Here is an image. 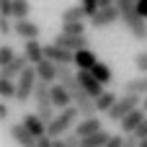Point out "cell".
Returning a JSON list of instances; mask_svg holds the SVG:
<instances>
[{"mask_svg": "<svg viewBox=\"0 0 147 147\" xmlns=\"http://www.w3.org/2000/svg\"><path fill=\"white\" fill-rule=\"evenodd\" d=\"M119 10H121V21L124 26L129 28V34L137 39V41H145L147 39V18H142L140 8H137V0H116Z\"/></svg>", "mask_w": 147, "mask_h": 147, "instance_id": "obj_1", "label": "cell"}, {"mask_svg": "<svg viewBox=\"0 0 147 147\" xmlns=\"http://www.w3.org/2000/svg\"><path fill=\"white\" fill-rule=\"evenodd\" d=\"M80 116H83V114H80L78 106H67V109L57 111L54 119L47 124V134H49L52 140H62V137H67L70 129H75V124H78Z\"/></svg>", "mask_w": 147, "mask_h": 147, "instance_id": "obj_2", "label": "cell"}, {"mask_svg": "<svg viewBox=\"0 0 147 147\" xmlns=\"http://www.w3.org/2000/svg\"><path fill=\"white\" fill-rule=\"evenodd\" d=\"M142 98L145 96H137V93H124V96H119L116 98V103L111 106V111L106 114L111 121H121L127 114H132L134 109H140L142 106Z\"/></svg>", "mask_w": 147, "mask_h": 147, "instance_id": "obj_3", "label": "cell"}, {"mask_svg": "<svg viewBox=\"0 0 147 147\" xmlns=\"http://www.w3.org/2000/svg\"><path fill=\"white\" fill-rule=\"evenodd\" d=\"M16 83H18V96H16V98H18L21 103H26L28 98H34V90H36V83H39V72H36V67L28 65V67L18 75Z\"/></svg>", "mask_w": 147, "mask_h": 147, "instance_id": "obj_4", "label": "cell"}, {"mask_svg": "<svg viewBox=\"0 0 147 147\" xmlns=\"http://www.w3.org/2000/svg\"><path fill=\"white\" fill-rule=\"evenodd\" d=\"M116 21H121V10H119L116 3L114 5H101L96 13H90V26L93 28H109Z\"/></svg>", "mask_w": 147, "mask_h": 147, "instance_id": "obj_5", "label": "cell"}, {"mask_svg": "<svg viewBox=\"0 0 147 147\" xmlns=\"http://www.w3.org/2000/svg\"><path fill=\"white\" fill-rule=\"evenodd\" d=\"M54 44H59V47H65V49H70V52H78V49H88V34H65V31H59L54 39H52Z\"/></svg>", "mask_w": 147, "mask_h": 147, "instance_id": "obj_6", "label": "cell"}, {"mask_svg": "<svg viewBox=\"0 0 147 147\" xmlns=\"http://www.w3.org/2000/svg\"><path fill=\"white\" fill-rule=\"evenodd\" d=\"M44 57L52 59V62H57V65H72V62H75V52H70V49L54 44V41H52V44H44Z\"/></svg>", "mask_w": 147, "mask_h": 147, "instance_id": "obj_7", "label": "cell"}, {"mask_svg": "<svg viewBox=\"0 0 147 147\" xmlns=\"http://www.w3.org/2000/svg\"><path fill=\"white\" fill-rule=\"evenodd\" d=\"M8 132H10V140H13L16 145H21V147H36V137L28 132V127H26L23 121L10 124V127H8Z\"/></svg>", "mask_w": 147, "mask_h": 147, "instance_id": "obj_8", "label": "cell"}, {"mask_svg": "<svg viewBox=\"0 0 147 147\" xmlns=\"http://www.w3.org/2000/svg\"><path fill=\"white\" fill-rule=\"evenodd\" d=\"M28 65H31V62H28L26 52H21V54H16V57H13V62H8V65H3V67H0V75H3V78H13V80H18V75H21Z\"/></svg>", "mask_w": 147, "mask_h": 147, "instance_id": "obj_9", "label": "cell"}, {"mask_svg": "<svg viewBox=\"0 0 147 147\" xmlns=\"http://www.w3.org/2000/svg\"><path fill=\"white\" fill-rule=\"evenodd\" d=\"M78 80H80V85H83V88H85L93 98H98V96L106 90V88H103V83H101V80H98L90 70H78Z\"/></svg>", "mask_w": 147, "mask_h": 147, "instance_id": "obj_10", "label": "cell"}, {"mask_svg": "<svg viewBox=\"0 0 147 147\" xmlns=\"http://www.w3.org/2000/svg\"><path fill=\"white\" fill-rule=\"evenodd\" d=\"M13 28H16V34H18L23 41H28V39H39V34H41L39 23H34L31 18H16Z\"/></svg>", "mask_w": 147, "mask_h": 147, "instance_id": "obj_11", "label": "cell"}, {"mask_svg": "<svg viewBox=\"0 0 147 147\" xmlns=\"http://www.w3.org/2000/svg\"><path fill=\"white\" fill-rule=\"evenodd\" d=\"M145 114H147L145 106H140V109H134L132 114H127V116L119 121V124H121V132H124V134H134V132H137V127H140V124L147 119Z\"/></svg>", "mask_w": 147, "mask_h": 147, "instance_id": "obj_12", "label": "cell"}, {"mask_svg": "<svg viewBox=\"0 0 147 147\" xmlns=\"http://www.w3.org/2000/svg\"><path fill=\"white\" fill-rule=\"evenodd\" d=\"M52 101H54V106H57V111H62V109H67V106H75L72 103V96H70V90L57 80V85L52 83Z\"/></svg>", "mask_w": 147, "mask_h": 147, "instance_id": "obj_13", "label": "cell"}, {"mask_svg": "<svg viewBox=\"0 0 147 147\" xmlns=\"http://www.w3.org/2000/svg\"><path fill=\"white\" fill-rule=\"evenodd\" d=\"M101 129H103V121H101L98 116H83V119L75 124V132H78L80 137L96 134V132H101Z\"/></svg>", "mask_w": 147, "mask_h": 147, "instance_id": "obj_14", "label": "cell"}, {"mask_svg": "<svg viewBox=\"0 0 147 147\" xmlns=\"http://www.w3.org/2000/svg\"><path fill=\"white\" fill-rule=\"evenodd\" d=\"M21 121H23V124L28 127V132H31V134H34L36 140L47 134V121H44V119H41V116H39L36 111H34V114H26V116H23Z\"/></svg>", "mask_w": 147, "mask_h": 147, "instance_id": "obj_15", "label": "cell"}, {"mask_svg": "<svg viewBox=\"0 0 147 147\" xmlns=\"http://www.w3.org/2000/svg\"><path fill=\"white\" fill-rule=\"evenodd\" d=\"M36 67V72H39V80H44V83H57V62H52V59H41L39 65H34Z\"/></svg>", "mask_w": 147, "mask_h": 147, "instance_id": "obj_16", "label": "cell"}, {"mask_svg": "<svg viewBox=\"0 0 147 147\" xmlns=\"http://www.w3.org/2000/svg\"><path fill=\"white\" fill-rule=\"evenodd\" d=\"M23 52H26V57H28L31 65H39V62L44 59V44H41L39 39H28V41L23 44Z\"/></svg>", "mask_w": 147, "mask_h": 147, "instance_id": "obj_17", "label": "cell"}, {"mask_svg": "<svg viewBox=\"0 0 147 147\" xmlns=\"http://www.w3.org/2000/svg\"><path fill=\"white\" fill-rule=\"evenodd\" d=\"M70 21H90V13L85 10V5H70L62 10V23H70Z\"/></svg>", "mask_w": 147, "mask_h": 147, "instance_id": "obj_18", "label": "cell"}, {"mask_svg": "<svg viewBox=\"0 0 147 147\" xmlns=\"http://www.w3.org/2000/svg\"><path fill=\"white\" fill-rule=\"evenodd\" d=\"M96 62H98V57H96L90 49H78V52H75V62H72V65H75L78 70H93V65H96Z\"/></svg>", "mask_w": 147, "mask_h": 147, "instance_id": "obj_19", "label": "cell"}, {"mask_svg": "<svg viewBox=\"0 0 147 147\" xmlns=\"http://www.w3.org/2000/svg\"><path fill=\"white\" fill-rule=\"evenodd\" d=\"M124 93H137V96H147V72H140L137 78L124 83Z\"/></svg>", "mask_w": 147, "mask_h": 147, "instance_id": "obj_20", "label": "cell"}, {"mask_svg": "<svg viewBox=\"0 0 147 147\" xmlns=\"http://www.w3.org/2000/svg\"><path fill=\"white\" fill-rule=\"evenodd\" d=\"M109 140H111V134H109L106 129H101V132H96V134L83 137V147H106Z\"/></svg>", "mask_w": 147, "mask_h": 147, "instance_id": "obj_21", "label": "cell"}, {"mask_svg": "<svg viewBox=\"0 0 147 147\" xmlns=\"http://www.w3.org/2000/svg\"><path fill=\"white\" fill-rule=\"evenodd\" d=\"M90 72H93V75H96V78H98L103 85H109V83L114 80V72H111V67H109L106 62H101V59L93 65V70H90Z\"/></svg>", "mask_w": 147, "mask_h": 147, "instance_id": "obj_22", "label": "cell"}, {"mask_svg": "<svg viewBox=\"0 0 147 147\" xmlns=\"http://www.w3.org/2000/svg\"><path fill=\"white\" fill-rule=\"evenodd\" d=\"M0 96L3 98H16L18 96V83L13 78H3L0 75Z\"/></svg>", "mask_w": 147, "mask_h": 147, "instance_id": "obj_23", "label": "cell"}, {"mask_svg": "<svg viewBox=\"0 0 147 147\" xmlns=\"http://www.w3.org/2000/svg\"><path fill=\"white\" fill-rule=\"evenodd\" d=\"M116 98H119L116 93H111V90H103V93L96 98V106H98V111H106V114H109V111H111V106L116 103Z\"/></svg>", "mask_w": 147, "mask_h": 147, "instance_id": "obj_24", "label": "cell"}, {"mask_svg": "<svg viewBox=\"0 0 147 147\" xmlns=\"http://www.w3.org/2000/svg\"><path fill=\"white\" fill-rule=\"evenodd\" d=\"M31 3L28 0H13V18H28Z\"/></svg>", "mask_w": 147, "mask_h": 147, "instance_id": "obj_25", "label": "cell"}, {"mask_svg": "<svg viewBox=\"0 0 147 147\" xmlns=\"http://www.w3.org/2000/svg\"><path fill=\"white\" fill-rule=\"evenodd\" d=\"M85 21H70V23H62V31L65 34H85Z\"/></svg>", "mask_w": 147, "mask_h": 147, "instance_id": "obj_26", "label": "cell"}, {"mask_svg": "<svg viewBox=\"0 0 147 147\" xmlns=\"http://www.w3.org/2000/svg\"><path fill=\"white\" fill-rule=\"evenodd\" d=\"M13 57H16V49H13L10 44H3V47H0V67L8 65V62H13Z\"/></svg>", "mask_w": 147, "mask_h": 147, "instance_id": "obj_27", "label": "cell"}, {"mask_svg": "<svg viewBox=\"0 0 147 147\" xmlns=\"http://www.w3.org/2000/svg\"><path fill=\"white\" fill-rule=\"evenodd\" d=\"M134 67H137V72H147V49L134 54Z\"/></svg>", "mask_w": 147, "mask_h": 147, "instance_id": "obj_28", "label": "cell"}, {"mask_svg": "<svg viewBox=\"0 0 147 147\" xmlns=\"http://www.w3.org/2000/svg\"><path fill=\"white\" fill-rule=\"evenodd\" d=\"M13 23H16L13 18H0V36H3V39H5V36H10V34L16 31V28H13Z\"/></svg>", "mask_w": 147, "mask_h": 147, "instance_id": "obj_29", "label": "cell"}, {"mask_svg": "<svg viewBox=\"0 0 147 147\" xmlns=\"http://www.w3.org/2000/svg\"><path fill=\"white\" fill-rule=\"evenodd\" d=\"M0 16L13 18V0H0Z\"/></svg>", "mask_w": 147, "mask_h": 147, "instance_id": "obj_30", "label": "cell"}, {"mask_svg": "<svg viewBox=\"0 0 147 147\" xmlns=\"http://www.w3.org/2000/svg\"><path fill=\"white\" fill-rule=\"evenodd\" d=\"M124 145H127V137H124V132H121V134H111V140H109L106 147H124Z\"/></svg>", "mask_w": 147, "mask_h": 147, "instance_id": "obj_31", "label": "cell"}, {"mask_svg": "<svg viewBox=\"0 0 147 147\" xmlns=\"http://www.w3.org/2000/svg\"><path fill=\"white\" fill-rule=\"evenodd\" d=\"M36 147H54V140H52L49 134H44V137L36 140Z\"/></svg>", "mask_w": 147, "mask_h": 147, "instance_id": "obj_32", "label": "cell"}, {"mask_svg": "<svg viewBox=\"0 0 147 147\" xmlns=\"http://www.w3.org/2000/svg\"><path fill=\"white\" fill-rule=\"evenodd\" d=\"M80 3L85 5V10H88V13H96V10L101 8V5H98V0H80Z\"/></svg>", "mask_w": 147, "mask_h": 147, "instance_id": "obj_33", "label": "cell"}, {"mask_svg": "<svg viewBox=\"0 0 147 147\" xmlns=\"http://www.w3.org/2000/svg\"><path fill=\"white\" fill-rule=\"evenodd\" d=\"M134 137H137V140H145V137H147V119L142 121V124H140V127H137V132H134Z\"/></svg>", "mask_w": 147, "mask_h": 147, "instance_id": "obj_34", "label": "cell"}, {"mask_svg": "<svg viewBox=\"0 0 147 147\" xmlns=\"http://www.w3.org/2000/svg\"><path fill=\"white\" fill-rule=\"evenodd\" d=\"M124 147H140V140H137L134 134H127V145Z\"/></svg>", "mask_w": 147, "mask_h": 147, "instance_id": "obj_35", "label": "cell"}, {"mask_svg": "<svg viewBox=\"0 0 147 147\" xmlns=\"http://www.w3.org/2000/svg\"><path fill=\"white\" fill-rule=\"evenodd\" d=\"M137 8H140L142 18H147V0H137Z\"/></svg>", "mask_w": 147, "mask_h": 147, "instance_id": "obj_36", "label": "cell"}, {"mask_svg": "<svg viewBox=\"0 0 147 147\" xmlns=\"http://www.w3.org/2000/svg\"><path fill=\"white\" fill-rule=\"evenodd\" d=\"M0 119H8V106L0 103Z\"/></svg>", "mask_w": 147, "mask_h": 147, "instance_id": "obj_37", "label": "cell"}, {"mask_svg": "<svg viewBox=\"0 0 147 147\" xmlns=\"http://www.w3.org/2000/svg\"><path fill=\"white\" fill-rule=\"evenodd\" d=\"M116 0H98V5H114Z\"/></svg>", "mask_w": 147, "mask_h": 147, "instance_id": "obj_38", "label": "cell"}, {"mask_svg": "<svg viewBox=\"0 0 147 147\" xmlns=\"http://www.w3.org/2000/svg\"><path fill=\"white\" fill-rule=\"evenodd\" d=\"M54 147H67V145H65V140H54Z\"/></svg>", "mask_w": 147, "mask_h": 147, "instance_id": "obj_39", "label": "cell"}, {"mask_svg": "<svg viewBox=\"0 0 147 147\" xmlns=\"http://www.w3.org/2000/svg\"><path fill=\"white\" fill-rule=\"evenodd\" d=\"M140 147H147V137H145V140H140Z\"/></svg>", "mask_w": 147, "mask_h": 147, "instance_id": "obj_40", "label": "cell"}, {"mask_svg": "<svg viewBox=\"0 0 147 147\" xmlns=\"http://www.w3.org/2000/svg\"><path fill=\"white\" fill-rule=\"evenodd\" d=\"M145 111H147V96H145Z\"/></svg>", "mask_w": 147, "mask_h": 147, "instance_id": "obj_41", "label": "cell"}]
</instances>
